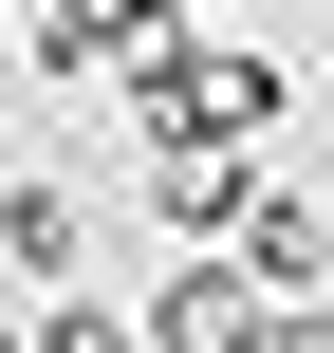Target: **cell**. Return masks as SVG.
I'll return each instance as SVG.
<instances>
[{"mask_svg":"<svg viewBox=\"0 0 334 353\" xmlns=\"http://www.w3.org/2000/svg\"><path fill=\"white\" fill-rule=\"evenodd\" d=\"M130 186H149V223H167V242H242V223H260V149H223V130L130 149Z\"/></svg>","mask_w":334,"mask_h":353,"instance_id":"6da1fadb","label":"cell"},{"mask_svg":"<svg viewBox=\"0 0 334 353\" xmlns=\"http://www.w3.org/2000/svg\"><path fill=\"white\" fill-rule=\"evenodd\" d=\"M260 316V261L242 242H167V279H149V353H242Z\"/></svg>","mask_w":334,"mask_h":353,"instance_id":"7a4b0ae2","label":"cell"},{"mask_svg":"<svg viewBox=\"0 0 334 353\" xmlns=\"http://www.w3.org/2000/svg\"><path fill=\"white\" fill-rule=\"evenodd\" d=\"M298 112V74L260 56V37H223V19H186V130H223V149H260Z\"/></svg>","mask_w":334,"mask_h":353,"instance_id":"3957f363","label":"cell"},{"mask_svg":"<svg viewBox=\"0 0 334 353\" xmlns=\"http://www.w3.org/2000/svg\"><path fill=\"white\" fill-rule=\"evenodd\" d=\"M0 279H19V298H74V279H93V205L19 168V186H0Z\"/></svg>","mask_w":334,"mask_h":353,"instance_id":"277c9868","label":"cell"},{"mask_svg":"<svg viewBox=\"0 0 334 353\" xmlns=\"http://www.w3.org/2000/svg\"><path fill=\"white\" fill-rule=\"evenodd\" d=\"M242 261H260L279 298H334V205H298V186H260V223H242Z\"/></svg>","mask_w":334,"mask_h":353,"instance_id":"5b68a950","label":"cell"},{"mask_svg":"<svg viewBox=\"0 0 334 353\" xmlns=\"http://www.w3.org/2000/svg\"><path fill=\"white\" fill-rule=\"evenodd\" d=\"M37 353H149V298H93L74 279V298H37Z\"/></svg>","mask_w":334,"mask_h":353,"instance_id":"8992f818","label":"cell"},{"mask_svg":"<svg viewBox=\"0 0 334 353\" xmlns=\"http://www.w3.org/2000/svg\"><path fill=\"white\" fill-rule=\"evenodd\" d=\"M242 353H334V298H279V279H260V316H242Z\"/></svg>","mask_w":334,"mask_h":353,"instance_id":"52a82bcc","label":"cell"},{"mask_svg":"<svg viewBox=\"0 0 334 353\" xmlns=\"http://www.w3.org/2000/svg\"><path fill=\"white\" fill-rule=\"evenodd\" d=\"M298 19H316V56H334V0H298Z\"/></svg>","mask_w":334,"mask_h":353,"instance_id":"ba28073f","label":"cell"},{"mask_svg":"<svg viewBox=\"0 0 334 353\" xmlns=\"http://www.w3.org/2000/svg\"><path fill=\"white\" fill-rule=\"evenodd\" d=\"M0 353H37V316H19V335H0Z\"/></svg>","mask_w":334,"mask_h":353,"instance_id":"9c48e42d","label":"cell"}]
</instances>
